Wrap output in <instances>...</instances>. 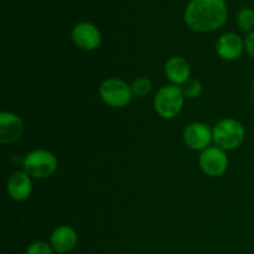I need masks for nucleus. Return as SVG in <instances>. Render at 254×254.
Masks as SVG:
<instances>
[{"label": "nucleus", "instance_id": "obj_1", "mask_svg": "<svg viewBox=\"0 0 254 254\" xmlns=\"http://www.w3.org/2000/svg\"><path fill=\"white\" fill-rule=\"evenodd\" d=\"M184 19L192 31H215L227 20V6L223 0H191L184 12Z\"/></svg>", "mask_w": 254, "mask_h": 254}, {"label": "nucleus", "instance_id": "obj_2", "mask_svg": "<svg viewBox=\"0 0 254 254\" xmlns=\"http://www.w3.org/2000/svg\"><path fill=\"white\" fill-rule=\"evenodd\" d=\"M212 135L216 146L226 151H231L242 145L246 130L243 124L237 119L225 118L213 127Z\"/></svg>", "mask_w": 254, "mask_h": 254}, {"label": "nucleus", "instance_id": "obj_3", "mask_svg": "<svg viewBox=\"0 0 254 254\" xmlns=\"http://www.w3.org/2000/svg\"><path fill=\"white\" fill-rule=\"evenodd\" d=\"M184 96L183 88L175 84H168L164 86L156 92L154 98V108L155 112L164 119H173L179 116L184 107Z\"/></svg>", "mask_w": 254, "mask_h": 254}, {"label": "nucleus", "instance_id": "obj_4", "mask_svg": "<svg viewBox=\"0 0 254 254\" xmlns=\"http://www.w3.org/2000/svg\"><path fill=\"white\" fill-rule=\"evenodd\" d=\"M57 159L51 151L36 149L24 158V171L32 179H47L57 170Z\"/></svg>", "mask_w": 254, "mask_h": 254}, {"label": "nucleus", "instance_id": "obj_5", "mask_svg": "<svg viewBox=\"0 0 254 254\" xmlns=\"http://www.w3.org/2000/svg\"><path fill=\"white\" fill-rule=\"evenodd\" d=\"M99 96L107 106L123 108L128 106L133 97L131 86L121 78H108L99 87Z\"/></svg>", "mask_w": 254, "mask_h": 254}, {"label": "nucleus", "instance_id": "obj_6", "mask_svg": "<svg viewBox=\"0 0 254 254\" xmlns=\"http://www.w3.org/2000/svg\"><path fill=\"white\" fill-rule=\"evenodd\" d=\"M198 164L203 173L211 178H220L228 168V156L226 150L218 146H208L201 151Z\"/></svg>", "mask_w": 254, "mask_h": 254}, {"label": "nucleus", "instance_id": "obj_7", "mask_svg": "<svg viewBox=\"0 0 254 254\" xmlns=\"http://www.w3.org/2000/svg\"><path fill=\"white\" fill-rule=\"evenodd\" d=\"M74 45L83 51H94L102 42L101 31L96 25L88 21H81L72 30Z\"/></svg>", "mask_w": 254, "mask_h": 254}, {"label": "nucleus", "instance_id": "obj_8", "mask_svg": "<svg viewBox=\"0 0 254 254\" xmlns=\"http://www.w3.org/2000/svg\"><path fill=\"white\" fill-rule=\"evenodd\" d=\"M184 141L192 150H205L213 141L212 130L205 123L195 122L189 124L183 134Z\"/></svg>", "mask_w": 254, "mask_h": 254}, {"label": "nucleus", "instance_id": "obj_9", "mask_svg": "<svg viewBox=\"0 0 254 254\" xmlns=\"http://www.w3.org/2000/svg\"><path fill=\"white\" fill-rule=\"evenodd\" d=\"M245 50V39L236 32H226L216 42V52L225 61H235Z\"/></svg>", "mask_w": 254, "mask_h": 254}, {"label": "nucleus", "instance_id": "obj_10", "mask_svg": "<svg viewBox=\"0 0 254 254\" xmlns=\"http://www.w3.org/2000/svg\"><path fill=\"white\" fill-rule=\"evenodd\" d=\"M24 134V123L21 118L11 112L0 113V141L11 144L19 140Z\"/></svg>", "mask_w": 254, "mask_h": 254}, {"label": "nucleus", "instance_id": "obj_11", "mask_svg": "<svg viewBox=\"0 0 254 254\" xmlns=\"http://www.w3.org/2000/svg\"><path fill=\"white\" fill-rule=\"evenodd\" d=\"M32 178H30L24 170L15 171L9 176L6 183L7 193L17 202L27 200L32 192Z\"/></svg>", "mask_w": 254, "mask_h": 254}, {"label": "nucleus", "instance_id": "obj_12", "mask_svg": "<svg viewBox=\"0 0 254 254\" xmlns=\"http://www.w3.org/2000/svg\"><path fill=\"white\" fill-rule=\"evenodd\" d=\"M164 72L168 81H170L171 84H175V86H181L190 81V64L181 56L170 57L166 61Z\"/></svg>", "mask_w": 254, "mask_h": 254}, {"label": "nucleus", "instance_id": "obj_13", "mask_svg": "<svg viewBox=\"0 0 254 254\" xmlns=\"http://www.w3.org/2000/svg\"><path fill=\"white\" fill-rule=\"evenodd\" d=\"M78 241V236L71 226H60L55 228L51 235V246L54 251L60 254L69 253L74 250Z\"/></svg>", "mask_w": 254, "mask_h": 254}, {"label": "nucleus", "instance_id": "obj_14", "mask_svg": "<svg viewBox=\"0 0 254 254\" xmlns=\"http://www.w3.org/2000/svg\"><path fill=\"white\" fill-rule=\"evenodd\" d=\"M237 25L242 31L251 32L254 29V10L243 7L237 14Z\"/></svg>", "mask_w": 254, "mask_h": 254}, {"label": "nucleus", "instance_id": "obj_15", "mask_svg": "<svg viewBox=\"0 0 254 254\" xmlns=\"http://www.w3.org/2000/svg\"><path fill=\"white\" fill-rule=\"evenodd\" d=\"M153 89V82L148 77H139V78L134 79L131 83V92L133 96L136 97H145Z\"/></svg>", "mask_w": 254, "mask_h": 254}, {"label": "nucleus", "instance_id": "obj_16", "mask_svg": "<svg viewBox=\"0 0 254 254\" xmlns=\"http://www.w3.org/2000/svg\"><path fill=\"white\" fill-rule=\"evenodd\" d=\"M183 91L185 98L195 99L197 98L201 94V92H202V84H201V82L197 81V79H190L188 83H185Z\"/></svg>", "mask_w": 254, "mask_h": 254}, {"label": "nucleus", "instance_id": "obj_17", "mask_svg": "<svg viewBox=\"0 0 254 254\" xmlns=\"http://www.w3.org/2000/svg\"><path fill=\"white\" fill-rule=\"evenodd\" d=\"M25 254H54V248L51 245L44 241H37V242L31 243L27 247Z\"/></svg>", "mask_w": 254, "mask_h": 254}, {"label": "nucleus", "instance_id": "obj_18", "mask_svg": "<svg viewBox=\"0 0 254 254\" xmlns=\"http://www.w3.org/2000/svg\"><path fill=\"white\" fill-rule=\"evenodd\" d=\"M245 49L247 54L254 60V30L248 32L245 37Z\"/></svg>", "mask_w": 254, "mask_h": 254}, {"label": "nucleus", "instance_id": "obj_19", "mask_svg": "<svg viewBox=\"0 0 254 254\" xmlns=\"http://www.w3.org/2000/svg\"><path fill=\"white\" fill-rule=\"evenodd\" d=\"M252 89H253V94H254V79H253V84H252Z\"/></svg>", "mask_w": 254, "mask_h": 254}]
</instances>
